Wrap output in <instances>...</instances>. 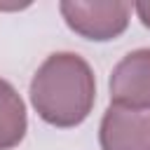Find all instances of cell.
<instances>
[{
  "instance_id": "obj_1",
  "label": "cell",
  "mask_w": 150,
  "mask_h": 150,
  "mask_svg": "<svg viewBox=\"0 0 150 150\" xmlns=\"http://www.w3.org/2000/svg\"><path fill=\"white\" fill-rule=\"evenodd\" d=\"M28 94L42 122L73 129L89 117L96 103V77L80 54L54 52L35 70Z\"/></svg>"
},
{
  "instance_id": "obj_2",
  "label": "cell",
  "mask_w": 150,
  "mask_h": 150,
  "mask_svg": "<svg viewBox=\"0 0 150 150\" xmlns=\"http://www.w3.org/2000/svg\"><path fill=\"white\" fill-rule=\"evenodd\" d=\"M59 12L66 26L84 40L108 42L120 38L131 16L127 0H61Z\"/></svg>"
},
{
  "instance_id": "obj_3",
  "label": "cell",
  "mask_w": 150,
  "mask_h": 150,
  "mask_svg": "<svg viewBox=\"0 0 150 150\" xmlns=\"http://www.w3.org/2000/svg\"><path fill=\"white\" fill-rule=\"evenodd\" d=\"M110 105L150 110V49L129 52L110 73Z\"/></svg>"
},
{
  "instance_id": "obj_4",
  "label": "cell",
  "mask_w": 150,
  "mask_h": 150,
  "mask_svg": "<svg viewBox=\"0 0 150 150\" xmlns=\"http://www.w3.org/2000/svg\"><path fill=\"white\" fill-rule=\"evenodd\" d=\"M101 150H150V110L108 105L98 124Z\"/></svg>"
},
{
  "instance_id": "obj_5",
  "label": "cell",
  "mask_w": 150,
  "mask_h": 150,
  "mask_svg": "<svg viewBox=\"0 0 150 150\" xmlns=\"http://www.w3.org/2000/svg\"><path fill=\"white\" fill-rule=\"evenodd\" d=\"M28 131L26 103L19 91L0 77V150L16 148Z\"/></svg>"
},
{
  "instance_id": "obj_6",
  "label": "cell",
  "mask_w": 150,
  "mask_h": 150,
  "mask_svg": "<svg viewBox=\"0 0 150 150\" xmlns=\"http://www.w3.org/2000/svg\"><path fill=\"white\" fill-rule=\"evenodd\" d=\"M134 9H136V16L141 19V23H143L145 28H150V0H141V2H136Z\"/></svg>"
}]
</instances>
